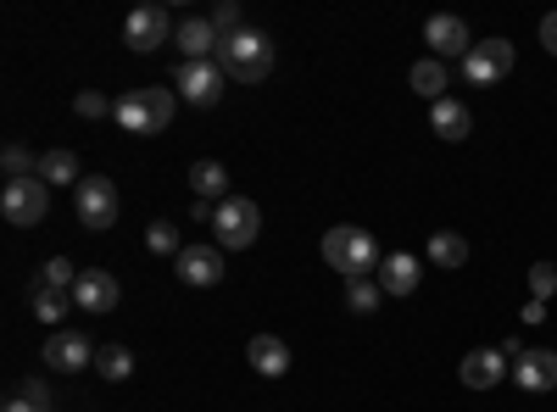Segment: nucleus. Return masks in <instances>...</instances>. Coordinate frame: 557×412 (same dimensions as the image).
Segmentation results:
<instances>
[{"instance_id": "1", "label": "nucleus", "mask_w": 557, "mask_h": 412, "mask_svg": "<svg viewBox=\"0 0 557 412\" xmlns=\"http://www.w3.org/2000/svg\"><path fill=\"white\" fill-rule=\"evenodd\" d=\"M323 262L341 267L346 279H368V273L380 267V240L357 223H335L330 235H323Z\"/></svg>"}, {"instance_id": "2", "label": "nucleus", "mask_w": 557, "mask_h": 412, "mask_svg": "<svg viewBox=\"0 0 557 412\" xmlns=\"http://www.w3.org/2000/svg\"><path fill=\"white\" fill-rule=\"evenodd\" d=\"M218 67L228 78H240V84H262L273 73V39L257 34V28H240L235 39L218 45Z\"/></svg>"}, {"instance_id": "3", "label": "nucleus", "mask_w": 557, "mask_h": 412, "mask_svg": "<svg viewBox=\"0 0 557 412\" xmlns=\"http://www.w3.org/2000/svg\"><path fill=\"white\" fill-rule=\"evenodd\" d=\"M257 228H262L257 201L228 196V201L218 207V217H212V240H218L223 251H246V246H257Z\"/></svg>"}, {"instance_id": "4", "label": "nucleus", "mask_w": 557, "mask_h": 412, "mask_svg": "<svg viewBox=\"0 0 557 412\" xmlns=\"http://www.w3.org/2000/svg\"><path fill=\"white\" fill-rule=\"evenodd\" d=\"M0 212H7V223L28 228V223H45V212H51V185L34 173V178H12L7 196H0Z\"/></svg>"}, {"instance_id": "5", "label": "nucleus", "mask_w": 557, "mask_h": 412, "mask_svg": "<svg viewBox=\"0 0 557 412\" xmlns=\"http://www.w3.org/2000/svg\"><path fill=\"white\" fill-rule=\"evenodd\" d=\"M73 212H78L84 228H112L117 223V185H112V178H78Z\"/></svg>"}, {"instance_id": "6", "label": "nucleus", "mask_w": 557, "mask_h": 412, "mask_svg": "<svg viewBox=\"0 0 557 412\" xmlns=\"http://www.w3.org/2000/svg\"><path fill=\"white\" fill-rule=\"evenodd\" d=\"M513 62H519V51L507 39H480L474 51L462 57V73H469V84H496V78L513 73Z\"/></svg>"}, {"instance_id": "7", "label": "nucleus", "mask_w": 557, "mask_h": 412, "mask_svg": "<svg viewBox=\"0 0 557 412\" xmlns=\"http://www.w3.org/2000/svg\"><path fill=\"white\" fill-rule=\"evenodd\" d=\"M173 89H178V101H190V107H218V96H223V67H218V62H184L178 78H173Z\"/></svg>"}, {"instance_id": "8", "label": "nucleus", "mask_w": 557, "mask_h": 412, "mask_svg": "<svg viewBox=\"0 0 557 412\" xmlns=\"http://www.w3.org/2000/svg\"><path fill=\"white\" fill-rule=\"evenodd\" d=\"M117 301H123V290H117V279L107 267H89V273H78V285H73V307L78 312H117Z\"/></svg>"}, {"instance_id": "9", "label": "nucleus", "mask_w": 557, "mask_h": 412, "mask_svg": "<svg viewBox=\"0 0 557 412\" xmlns=\"http://www.w3.org/2000/svg\"><path fill=\"white\" fill-rule=\"evenodd\" d=\"M178 279L196 285V290L218 285L223 279V246H184L178 251Z\"/></svg>"}, {"instance_id": "10", "label": "nucleus", "mask_w": 557, "mask_h": 412, "mask_svg": "<svg viewBox=\"0 0 557 412\" xmlns=\"http://www.w3.org/2000/svg\"><path fill=\"white\" fill-rule=\"evenodd\" d=\"M123 39H128V51H157V45H168V12L162 7H134L128 23H123Z\"/></svg>"}, {"instance_id": "11", "label": "nucleus", "mask_w": 557, "mask_h": 412, "mask_svg": "<svg viewBox=\"0 0 557 412\" xmlns=\"http://www.w3.org/2000/svg\"><path fill=\"white\" fill-rule=\"evenodd\" d=\"M45 362H51V369L57 374H78V369H89V362H96V346H89L84 335H51V340H45V351H39Z\"/></svg>"}, {"instance_id": "12", "label": "nucleus", "mask_w": 557, "mask_h": 412, "mask_svg": "<svg viewBox=\"0 0 557 412\" xmlns=\"http://www.w3.org/2000/svg\"><path fill=\"white\" fill-rule=\"evenodd\" d=\"M424 39H430V51H435V57H469V51H474L469 23H462V17H446V12L424 23Z\"/></svg>"}, {"instance_id": "13", "label": "nucleus", "mask_w": 557, "mask_h": 412, "mask_svg": "<svg viewBox=\"0 0 557 412\" xmlns=\"http://www.w3.org/2000/svg\"><path fill=\"white\" fill-rule=\"evenodd\" d=\"M173 39H178L184 62H212V57H218V28H212V17H184V23L173 28Z\"/></svg>"}, {"instance_id": "14", "label": "nucleus", "mask_w": 557, "mask_h": 412, "mask_svg": "<svg viewBox=\"0 0 557 412\" xmlns=\"http://www.w3.org/2000/svg\"><path fill=\"white\" fill-rule=\"evenodd\" d=\"M513 379H519V390H557V351H524L519 362H513Z\"/></svg>"}, {"instance_id": "15", "label": "nucleus", "mask_w": 557, "mask_h": 412, "mask_svg": "<svg viewBox=\"0 0 557 412\" xmlns=\"http://www.w3.org/2000/svg\"><path fill=\"white\" fill-rule=\"evenodd\" d=\"M430 128L441 134V140H469V134H474V112L469 107H462V101H451V96H441L435 107H430Z\"/></svg>"}, {"instance_id": "16", "label": "nucleus", "mask_w": 557, "mask_h": 412, "mask_svg": "<svg viewBox=\"0 0 557 412\" xmlns=\"http://www.w3.org/2000/svg\"><path fill=\"white\" fill-rule=\"evenodd\" d=\"M418 279H424V267H418V257H407V251H391V262H380V290L385 296H412Z\"/></svg>"}, {"instance_id": "17", "label": "nucleus", "mask_w": 557, "mask_h": 412, "mask_svg": "<svg viewBox=\"0 0 557 412\" xmlns=\"http://www.w3.org/2000/svg\"><path fill=\"white\" fill-rule=\"evenodd\" d=\"M246 357H251V369H257V374H268V379L290 374V346L278 340V335H251Z\"/></svg>"}, {"instance_id": "18", "label": "nucleus", "mask_w": 557, "mask_h": 412, "mask_svg": "<svg viewBox=\"0 0 557 412\" xmlns=\"http://www.w3.org/2000/svg\"><path fill=\"white\" fill-rule=\"evenodd\" d=\"M502 374H507L502 351H469V357H462V385H469V390H491Z\"/></svg>"}, {"instance_id": "19", "label": "nucleus", "mask_w": 557, "mask_h": 412, "mask_svg": "<svg viewBox=\"0 0 557 412\" xmlns=\"http://www.w3.org/2000/svg\"><path fill=\"white\" fill-rule=\"evenodd\" d=\"M190 190H196V201H228V173H223V162H196L190 167Z\"/></svg>"}, {"instance_id": "20", "label": "nucleus", "mask_w": 557, "mask_h": 412, "mask_svg": "<svg viewBox=\"0 0 557 412\" xmlns=\"http://www.w3.org/2000/svg\"><path fill=\"white\" fill-rule=\"evenodd\" d=\"M28 301H34V317H39V324H62V317L73 312V296H67V290H45V285H34Z\"/></svg>"}, {"instance_id": "21", "label": "nucleus", "mask_w": 557, "mask_h": 412, "mask_svg": "<svg viewBox=\"0 0 557 412\" xmlns=\"http://www.w3.org/2000/svg\"><path fill=\"white\" fill-rule=\"evenodd\" d=\"M39 178L45 185H73L78 190V157L73 151H45L39 157Z\"/></svg>"}, {"instance_id": "22", "label": "nucleus", "mask_w": 557, "mask_h": 412, "mask_svg": "<svg viewBox=\"0 0 557 412\" xmlns=\"http://www.w3.org/2000/svg\"><path fill=\"white\" fill-rule=\"evenodd\" d=\"M407 78H412V89H418V96H424L430 107L441 101V89H446V67H441L435 57H424V62H412V73H407Z\"/></svg>"}, {"instance_id": "23", "label": "nucleus", "mask_w": 557, "mask_h": 412, "mask_svg": "<svg viewBox=\"0 0 557 412\" xmlns=\"http://www.w3.org/2000/svg\"><path fill=\"white\" fill-rule=\"evenodd\" d=\"M112 117L128 128V134H151V107H146V89H134V96H123L112 107Z\"/></svg>"}, {"instance_id": "24", "label": "nucleus", "mask_w": 557, "mask_h": 412, "mask_svg": "<svg viewBox=\"0 0 557 412\" xmlns=\"http://www.w3.org/2000/svg\"><path fill=\"white\" fill-rule=\"evenodd\" d=\"M430 262L435 267H462V262H469V240L451 235V228H446V235H430Z\"/></svg>"}, {"instance_id": "25", "label": "nucleus", "mask_w": 557, "mask_h": 412, "mask_svg": "<svg viewBox=\"0 0 557 412\" xmlns=\"http://www.w3.org/2000/svg\"><path fill=\"white\" fill-rule=\"evenodd\" d=\"M96 369H101V379L117 385V379L134 374V351H128V346H101V351H96Z\"/></svg>"}, {"instance_id": "26", "label": "nucleus", "mask_w": 557, "mask_h": 412, "mask_svg": "<svg viewBox=\"0 0 557 412\" xmlns=\"http://www.w3.org/2000/svg\"><path fill=\"white\" fill-rule=\"evenodd\" d=\"M146 107H151V134H168V123L178 112V96L168 84H157V89H146Z\"/></svg>"}, {"instance_id": "27", "label": "nucleus", "mask_w": 557, "mask_h": 412, "mask_svg": "<svg viewBox=\"0 0 557 412\" xmlns=\"http://www.w3.org/2000/svg\"><path fill=\"white\" fill-rule=\"evenodd\" d=\"M380 301H385V290H380L374 279H346V307H351V312L368 317V312H380Z\"/></svg>"}, {"instance_id": "28", "label": "nucleus", "mask_w": 557, "mask_h": 412, "mask_svg": "<svg viewBox=\"0 0 557 412\" xmlns=\"http://www.w3.org/2000/svg\"><path fill=\"white\" fill-rule=\"evenodd\" d=\"M34 285H45V290H67V296H73L78 273H73V262H67V257H51V262L39 267V279H34Z\"/></svg>"}, {"instance_id": "29", "label": "nucleus", "mask_w": 557, "mask_h": 412, "mask_svg": "<svg viewBox=\"0 0 557 412\" xmlns=\"http://www.w3.org/2000/svg\"><path fill=\"white\" fill-rule=\"evenodd\" d=\"M0 412H51V396H45V385H39V379H28V385H23L7 407H0Z\"/></svg>"}, {"instance_id": "30", "label": "nucleus", "mask_w": 557, "mask_h": 412, "mask_svg": "<svg viewBox=\"0 0 557 412\" xmlns=\"http://www.w3.org/2000/svg\"><path fill=\"white\" fill-rule=\"evenodd\" d=\"M146 246H151L157 257H173V262H178V251H184V246H178V228H173V223H151V228H146Z\"/></svg>"}, {"instance_id": "31", "label": "nucleus", "mask_w": 557, "mask_h": 412, "mask_svg": "<svg viewBox=\"0 0 557 412\" xmlns=\"http://www.w3.org/2000/svg\"><path fill=\"white\" fill-rule=\"evenodd\" d=\"M530 290H535V301H546V296L557 290V267H552V262H535V267H530Z\"/></svg>"}, {"instance_id": "32", "label": "nucleus", "mask_w": 557, "mask_h": 412, "mask_svg": "<svg viewBox=\"0 0 557 412\" xmlns=\"http://www.w3.org/2000/svg\"><path fill=\"white\" fill-rule=\"evenodd\" d=\"M212 28H218V45L235 39V34H240V7H218V12H212Z\"/></svg>"}, {"instance_id": "33", "label": "nucleus", "mask_w": 557, "mask_h": 412, "mask_svg": "<svg viewBox=\"0 0 557 412\" xmlns=\"http://www.w3.org/2000/svg\"><path fill=\"white\" fill-rule=\"evenodd\" d=\"M0 162H7V173H12V178H34V173H39V167H34V157H28L23 146H7V157H0Z\"/></svg>"}, {"instance_id": "34", "label": "nucleus", "mask_w": 557, "mask_h": 412, "mask_svg": "<svg viewBox=\"0 0 557 412\" xmlns=\"http://www.w3.org/2000/svg\"><path fill=\"white\" fill-rule=\"evenodd\" d=\"M117 101H107V96H96V89H84V96H78V117H107Z\"/></svg>"}, {"instance_id": "35", "label": "nucleus", "mask_w": 557, "mask_h": 412, "mask_svg": "<svg viewBox=\"0 0 557 412\" xmlns=\"http://www.w3.org/2000/svg\"><path fill=\"white\" fill-rule=\"evenodd\" d=\"M541 45L557 57V12H546V23H541Z\"/></svg>"}, {"instance_id": "36", "label": "nucleus", "mask_w": 557, "mask_h": 412, "mask_svg": "<svg viewBox=\"0 0 557 412\" xmlns=\"http://www.w3.org/2000/svg\"><path fill=\"white\" fill-rule=\"evenodd\" d=\"M524 324H546V301H530L524 307Z\"/></svg>"}]
</instances>
